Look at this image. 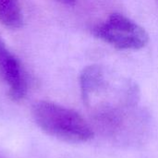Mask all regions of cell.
Instances as JSON below:
<instances>
[{
  "label": "cell",
  "mask_w": 158,
  "mask_h": 158,
  "mask_svg": "<svg viewBox=\"0 0 158 158\" xmlns=\"http://www.w3.org/2000/svg\"><path fill=\"white\" fill-rule=\"evenodd\" d=\"M0 81L7 87L8 97L19 101L27 94V81L19 60L6 45L0 36Z\"/></svg>",
  "instance_id": "obj_4"
},
{
  "label": "cell",
  "mask_w": 158,
  "mask_h": 158,
  "mask_svg": "<svg viewBox=\"0 0 158 158\" xmlns=\"http://www.w3.org/2000/svg\"><path fill=\"white\" fill-rule=\"evenodd\" d=\"M23 13L19 0H0V23L9 29L23 25Z\"/></svg>",
  "instance_id": "obj_5"
},
{
  "label": "cell",
  "mask_w": 158,
  "mask_h": 158,
  "mask_svg": "<svg viewBox=\"0 0 158 158\" xmlns=\"http://www.w3.org/2000/svg\"><path fill=\"white\" fill-rule=\"evenodd\" d=\"M157 2H158V0H157Z\"/></svg>",
  "instance_id": "obj_7"
},
{
  "label": "cell",
  "mask_w": 158,
  "mask_h": 158,
  "mask_svg": "<svg viewBox=\"0 0 158 158\" xmlns=\"http://www.w3.org/2000/svg\"><path fill=\"white\" fill-rule=\"evenodd\" d=\"M56 1L66 6H74L77 0H56Z\"/></svg>",
  "instance_id": "obj_6"
},
{
  "label": "cell",
  "mask_w": 158,
  "mask_h": 158,
  "mask_svg": "<svg viewBox=\"0 0 158 158\" xmlns=\"http://www.w3.org/2000/svg\"><path fill=\"white\" fill-rule=\"evenodd\" d=\"M92 33L118 50H140L149 42L147 31L137 22L120 13H113L94 25Z\"/></svg>",
  "instance_id": "obj_3"
},
{
  "label": "cell",
  "mask_w": 158,
  "mask_h": 158,
  "mask_svg": "<svg viewBox=\"0 0 158 158\" xmlns=\"http://www.w3.org/2000/svg\"><path fill=\"white\" fill-rule=\"evenodd\" d=\"M32 117L45 133L68 143H85L94 135L92 126L78 112L53 102L35 103Z\"/></svg>",
  "instance_id": "obj_2"
},
{
  "label": "cell",
  "mask_w": 158,
  "mask_h": 158,
  "mask_svg": "<svg viewBox=\"0 0 158 158\" xmlns=\"http://www.w3.org/2000/svg\"><path fill=\"white\" fill-rule=\"evenodd\" d=\"M80 86L94 125L103 135L125 140L140 126L137 84L100 65L87 66L80 76Z\"/></svg>",
  "instance_id": "obj_1"
}]
</instances>
